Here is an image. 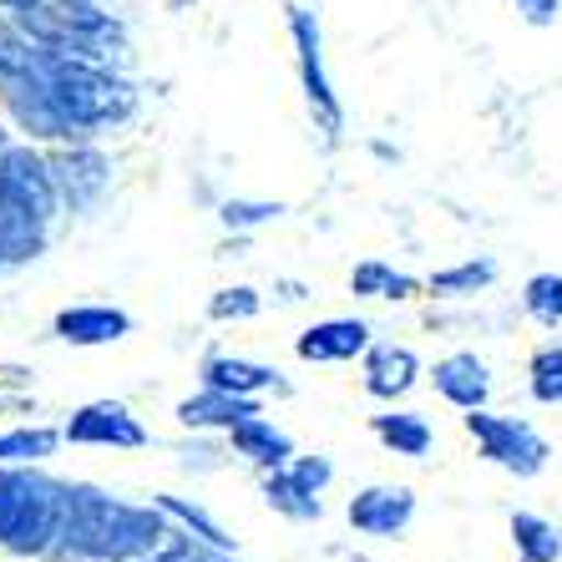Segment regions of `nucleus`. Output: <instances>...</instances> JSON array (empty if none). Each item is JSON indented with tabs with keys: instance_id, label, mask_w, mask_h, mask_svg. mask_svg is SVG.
<instances>
[{
	"instance_id": "1",
	"label": "nucleus",
	"mask_w": 562,
	"mask_h": 562,
	"mask_svg": "<svg viewBox=\"0 0 562 562\" xmlns=\"http://www.w3.org/2000/svg\"><path fill=\"white\" fill-rule=\"evenodd\" d=\"M168 532L157 507H127L112 502L92 486H66L61 502V548L77 558L97 562H132L157 548V537Z\"/></svg>"
},
{
	"instance_id": "2",
	"label": "nucleus",
	"mask_w": 562,
	"mask_h": 562,
	"mask_svg": "<svg viewBox=\"0 0 562 562\" xmlns=\"http://www.w3.org/2000/svg\"><path fill=\"white\" fill-rule=\"evenodd\" d=\"M0 102H5V112H11L31 137H52V143L77 137V127H71L66 112L56 106L41 46H31L26 31L5 26V21H0Z\"/></svg>"
},
{
	"instance_id": "3",
	"label": "nucleus",
	"mask_w": 562,
	"mask_h": 562,
	"mask_svg": "<svg viewBox=\"0 0 562 562\" xmlns=\"http://www.w3.org/2000/svg\"><path fill=\"white\" fill-rule=\"evenodd\" d=\"M41 56H46L56 106L77 127V137H87L92 127H106V122L132 117L137 92L122 77H112L102 61H81V56H56V52H41Z\"/></svg>"
},
{
	"instance_id": "4",
	"label": "nucleus",
	"mask_w": 562,
	"mask_h": 562,
	"mask_svg": "<svg viewBox=\"0 0 562 562\" xmlns=\"http://www.w3.org/2000/svg\"><path fill=\"white\" fill-rule=\"evenodd\" d=\"M66 486L26 471H0V542L15 552H46L61 537Z\"/></svg>"
},
{
	"instance_id": "5",
	"label": "nucleus",
	"mask_w": 562,
	"mask_h": 562,
	"mask_svg": "<svg viewBox=\"0 0 562 562\" xmlns=\"http://www.w3.org/2000/svg\"><path fill=\"white\" fill-rule=\"evenodd\" d=\"M467 431L476 436L486 461H497L502 471L512 476H537V471L548 467V441L517 416H492V411H471L467 416Z\"/></svg>"
},
{
	"instance_id": "6",
	"label": "nucleus",
	"mask_w": 562,
	"mask_h": 562,
	"mask_svg": "<svg viewBox=\"0 0 562 562\" xmlns=\"http://www.w3.org/2000/svg\"><path fill=\"white\" fill-rule=\"evenodd\" d=\"M289 36H294V52H300V77H304V97L314 106V122L340 137L345 132V112L335 102V87H329V71H325V46H319V21L314 11L304 5H289Z\"/></svg>"
},
{
	"instance_id": "7",
	"label": "nucleus",
	"mask_w": 562,
	"mask_h": 562,
	"mask_svg": "<svg viewBox=\"0 0 562 562\" xmlns=\"http://www.w3.org/2000/svg\"><path fill=\"white\" fill-rule=\"evenodd\" d=\"M66 441H77V446H122V451H137V446H147V431L132 420L127 406H117V401H92V406H81L77 416H71Z\"/></svg>"
},
{
	"instance_id": "8",
	"label": "nucleus",
	"mask_w": 562,
	"mask_h": 562,
	"mask_svg": "<svg viewBox=\"0 0 562 562\" xmlns=\"http://www.w3.org/2000/svg\"><path fill=\"white\" fill-rule=\"evenodd\" d=\"M0 193L21 198L26 209H36L41 218H52L56 213V178H52V162L36 157L31 147H11V153L0 157Z\"/></svg>"
},
{
	"instance_id": "9",
	"label": "nucleus",
	"mask_w": 562,
	"mask_h": 562,
	"mask_svg": "<svg viewBox=\"0 0 562 562\" xmlns=\"http://www.w3.org/2000/svg\"><path fill=\"white\" fill-rule=\"evenodd\" d=\"M52 178H56V193L71 209H92L97 198L112 188V162L97 147H71V153H61L52 162Z\"/></svg>"
},
{
	"instance_id": "10",
	"label": "nucleus",
	"mask_w": 562,
	"mask_h": 562,
	"mask_svg": "<svg viewBox=\"0 0 562 562\" xmlns=\"http://www.w3.org/2000/svg\"><path fill=\"white\" fill-rule=\"evenodd\" d=\"M411 517H416V497L406 486H370L350 502V527L366 537H395L406 532Z\"/></svg>"
},
{
	"instance_id": "11",
	"label": "nucleus",
	"mask_w": 562,
	"mask_h": 562,
	"mask_svg": "<svg viewBox=\"0 0 562 562\" xmlns=\"http://www.w3.org/2000/svg\"><path fill=\"white\" fill-rule=\"evenodd\" d=\"M420 375V360L416 350L406 345H370L366 350V391L375 401H395V395H406Z\"/></svg>"
},
{
	"instance_id": "12",
	"label": "nucleus",
	"mask_w": 562,
	"mask_h": 562,
	"mask_svg": "<svg viewBox=\"0 0 562 562\" xmlns=\"http://www.w3.org/2000/svg\"><path fill=\"white\" fill-rule=\"evenodd\" d=\"M370 350V325L366 319H325L300 335V360H355Z\"/></svg>"
},
{
	"instance_id": "13",
	"label": "nucleus",
	"mask_w": 562,
	"mask_h": 562,
	"mask_svg": "<svg viewBox=\"0 0 562 562\" xmlns=\"http://www.w3.org/2000/svg\"><path fill=\"white\" fill-rule=\"evenodd\" d=\"M132 329V319L112 304H77V310L56 314V335L66 345H112Z\"/></svg>"
},
{
	"instance_id": "14",
	"label": "nucleus",
	"mask_w": 562,
	"mask_h": 562,
	"mask_svg": "<svg viewBox=\"0 0 562 562\" xmlns=\"http://www.w3.org/2000/svg\"><path fill=\"white\" fill-rule=\"evenodd\" d=\"M431 380H436V391L461 411L486 406V395H492V375H486V366L476 355H446L441 366L431 370Z\"/></svg>"
},
{
	"instance_id": "15",
	"label": "nucleus",
	"mask_w": 562,
	"mask_h": 562,
	"mask_svg": "<svg viewBox=\"0 0 562 562\" xmlns=\"http://www.w3.org/2000/svg\"><path fill=\"white\" fill-rule=\"evenodd\" d=\"M228 436H234V451H238V457H249L254 467H263V471H279L289 457H294L289 436L279 431L274 420H263L259 411H254V416H244L238 426H228Z\"/></svg>"
},
{
	"instance_id": "16",
	"label": "nucleus",
	"mask_w": 562,
	"mask_h": 562,
	"mask_svg": "<svg viewBox=\"0 0 562 562\" xmlns=\"http://www.w3.org/2000/svg\"><path fill=\"white\" fill-rule=\"evenodd\" d=\"M254 411H259V401H254V395H234V391H203V395H188L183 406H178V420H183V426H223V431H228V426H238V420L244 416H254Z\"/></svg>"
},
{
	"instance_id": "17",
	"label": "nucleus",
	"mask_w": 562,
	"mask_h": 562,
	"mask_svg": "<svg viewBox=\"0 0 562 562\" xmlns=\"http://www.w3.org/2000/svg\"><path fill=\"white\" fill-rule=\"evenodd\" d=\"M203 380L213 391H234V395H259V391H284L279 370L254 366V360H234V355H213L203 366Z\"/></svg>"
},
{
	"instance_id": "18",
	"label": "nucleus",
	"mask_w": 562,
	"mask_h": 562,
	"mask_svg": "<svg viewBox=\"0 0 562 562\" xmlns=\"http://www.w3.org/2000/svg\"><path fill=\"white\" fill-rule=\"evenodd\" d=\"M370 426H375V436L391 446L395 457H426V451H431V426H426V416L395 411V416H375Z\"/></svg>"
},
{
	"instance_id": "19",
	"label": "nucleus",
	"mask_w": 562,
	"mask_h": 562,
	"mask_svg": "<svg viewBox=\"0 0 562 562\" xmlns=\"http://www.w3.org/2000/svg\"><path fill=\"white\" fill-rule=\"evenodd\" d=\"M263 497H269V507L274 512H284V517H294V522H314V517H319V497H314V492H304L300 482H294V471H269V476H263Z\"/></svg>"
},
{
	"instance_id": "20",
	"label": "nucleus",
	"mask_w": 562,
	"mask_h": 562,
	"mask_svg": "<svg viewBox=\"0 0 562 562\" xmlns=\"http://www.w3.org/2000/svg\"><path fill=\"white\" fill-rule=\"evenodd\" d=\"M512 537H517L522 562H558L562 558V532L552 522H542V517H532V512H517V517H512Z\"/></svg>"
},
{
	"instance_id": "21",
	"label": "nucleus",
	"mask_w": 562,
	"mask_h": 562,
	"mask_svg": "<svg viewBox=\"0 0 562 562\" xmlns=\"http://www.w3.org/2000/svg\"><path fill=\"white\" fill-rule=\"evenodd\" d=\"M350 289L355 294H370V300H411V294H416V279L395 274L391 263L370 259V263H360V269L350 274Z\"/></svg>"
},
{
	"instance_id": "22",
	"label": "nucleus",
	"mask_w": 562,
	"mask_h": 562,
	"mask_svg": "<svg viewBox=\"0 0 562 562\" xmlns=\"http://www.w3.org/2000/svg\"><path fill=\"white\" fill-rule=\"evenodd\" d=\"M157 512H168V517H178V522H183L188 532L203 537L209 548H218V552H223V548H234V537L223 532V527L213 522V517H209L203 507H193V502H183V497H157Z\"/></svg>"
},
{
	"instance_id": "23",
	"label": "nucleus",
	"mask_w": 562,
	"mask_h": 562,
	"mask_svg": "<svg viewBox=\"0 0 562 562\" xmlns=\"http://www.w3.org/2000/svg\"><path fill=\"white\" fill-rule=\"evenodd\" d=\"M497 279V263L492 259H471V263H457V269H441L431 274V294H476L482 284Z\"/></svg>"
},
{
	"instance_id": "24",
	"label": "nucleus",
	"mask_w": 562,
	"mask_h": 562,
	"mask_svg": "<svg viewBox=\"0 0 562 562\" xmlns=\"http://www.w3.org/2000/svg\"><path fill=\"white\" fill-rule=\"evenodd\" d=\"M522 304H527V314H532L537 325H562V274L527 279Z\"/></svg>"
},
{
	"instance_id": "25",
	"label": "nucleus",
	"mask_w": 562,
	"mask_h": 562,
	"mask_svg": "<svg viewBox=\"0 0 562 562\" xmlns=\"http://www.w3.org/2000/svg\"><path fill=\"white\" fill-rule=\"evenodd\" d=\"M52 446H56V431H11V436H0V461H41V457H52Z\"/></svg>"
},
{
	"instance_id": "26",
	"label": "nucleus",
	"mask_w": 562,
	"mask_h": 562,
	"mask_svg": "<svg viewBox=\"0 0 562 562\" xmlns=\"http://www.w3.org/2000/svg\"><path fill=\"white\" fill-rule=\"evenodd\" d=\"M532 395L542 406H562V350H542L532 360Z\"/></svg>"
},
{
	"instance_id": "27",
	"label": "nucleus",
	"mask_w": 562,
	"mask_h": 562,
	"mask_svg": "<svg viewBox=\"0 0 562 562\" xmlns=\"http://www.w3.org/2000/svg\"><path fill=\"white\" fill-rule=\"evenodd\" d=\"M209 314L213 319H254V314H259V294H254V289H218V294H213V304H209Z\"/></svg>"
},
{
	"instance_id": "28",
	"label": "nucleus",
	"mask_w": 562,
	"mask_h": 562,
	"mask_svg": "<svg viewBox=\"0 0 562 562\" xmlns=\"http://www.w3.org/2000/svg\"><path fill=\"white\" fill-rule=\"evenodd\" d=\"M279 213H284L279 203H249V198L223 203V223H228V228H259V223H274Z\"/></svg>"
},
{
	"instance_id": "29",
	"label": "nucleus",
	"mask_w": 562,
	"mask_h": 562,
	"mask_svg": "<svg viewBox=\"0 0 562 562\" xmlns=\"http://www.w3.org/2000/svg\"><path fill=\"white\" fill-rule=\"evenodd\" d=\"M289 471H294V482H300L304 492H314V497H319V492L329 486V476H335V467H329L325 457H300Z\"/></svg>"
},
{
	"instance_id": "30",
	"label": "nucleus",
	"mask_w": 562,
	"mask_h": 562,
	"mask_svg": "<svg viewBox=\"0 0 562 562\" xmlns=\"http://www.w3.org/2000/svg\"><path fill=\"white\" fill-rule=\"evenodd\" d=\"M517 5H522V15L532 21V26H552L558 11H562V0H517Z\"/></svg>"
},
{
	"instance_id": "31",
	"label": "nucleus",
	"mask_w": 562,
	"mask_h": 562,
	"mask_svg": "<svg viewBox=\"0 0 562 562\" xmlns=\"http://www.w3.org/2000/svg\"><path fill=\"white\" fill-rule=\"evenodd\" d=\"M168 5H172V11H188V5H193V0H168Z\"/></svg>"
},
{
	"instance_id": "32",
	"label": "nucleus",
	"mask_w": 562,
	"mask_h": 562,
	"mask_svg": "<svg viewBox=\"0 0 562 562\" xmlns=\"http://www.w3.org/2000/svg\"><path fill=\"white\" fill-rule=\"evenodd\" d=\"M0 5H11V11H21V5H31V0H0Z\"/></svg>"
},
{
	"instance_id": "33",
	"label": "nucleus",
	"mask_w": 562,
	"mask_h": 562,
	"mask_svg": "<svg viewBox=\"0 0 562 562\" xmlns=\"http://www.w3.org/2000/svg\"><path fill=\"white\" fill-rule=\"evenodd\" d=\"M66 5H97V0H66Z\"/></svg>"
}]
</instances>
